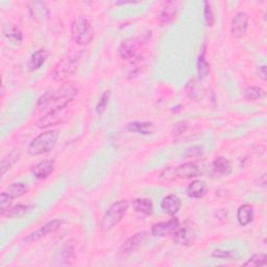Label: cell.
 I'll return each instance as SVG.
<instances>
[{"instance_id": "1", "label": "cell", "mask_w": 267, "mask_h": 267, "mask_svg": "<svg viewBox=\"0 0 267 267\" xmlns=\"http://www.w3.org/2000/svg\"><path fill=\"white\" fill-rule=\"evenodd\" d=\"M79 88L76 83H67L62 85L56 91H47L38 99L37 109L43 111H61L68 105L78 94Z\"/></svg>"}, {"instance_id": "2", "label": "cell", "mask_w": 267, "mask_h": 267, "mask_svg": "<svg viewBox=\"0 0 267 267\" xmlns=\"http://www.w3.org/2000/svg\"><path fill=\"white\" fill-rule=\"evenodd\" d=\"M82 56L83 51L81 49L70 50L56 64L52 70V78L56 82H64L65 79L71 76L78 68V63Z\"/></svg>"}, {"instance_id": "3", "label": "cell", "mask_w": 267, "mask_h": 267, "mask_svg": "<svg viewBox=\"0 0 267 267\" xmlns=\"http://www.w3.org/2000/svg\"><path fill=\"white\" fill-rule=\"evenodd\" d=\"M59 135L60 132L57 129L46 130L40 134L30 143L28 153L31 156H40L52 151L59 140Z\"/></svg>"}, {"instance_id": "4", "label": "cell", "mask_w": 267, "mask_h": 267, "mask_svg": "<svg viewBox=\"0 0 267 267\" xmlns=\"http://www.w3.org/2000/svg\"><path fill=\"white\" fill-rule=\"evenodd\" d=\"M127 210L128 202L126 199H121L114 203L103 215L100 222V229L103 232H109L114 229L115 226L122 220Z\"/></svg>"}, {"instance_id": "5", "label": "cell", "mask_w": 267, "mask_h": 267, "mask_svg": "<svg viewBox=\"0 0 267 267\" xmlns=\"http://www.w3.org/2000/svg\"><path fill=\"white\" fill-rule=\"evenodd\" d=\"M71 37L79 46L89 45L93 39V30L85 16L77 17L71 24Z\"/></svg>"}, {"instance_id": "6", "label": "cell", "mask_w": 267, "mask_h": 267, "mask_svg": "<svg viewBox=\"0 0 267 267\" xmlns=\"http://www.w3.org/2000/svg\"><path fill=\"white\" fill-rule=\"evenodd\" d=\"M144 40L142 38H128L118 47V53L123 60H135L140 56V51L143 47Z\"/></svg>"}, {"instance_id": "7", "label": "cell", "mask_w": 267, "mask_h": 267, "mask_svg": "<svg viewBox=\"0 0 267 267\" xmlns=\"http://www.w3.org/2000/svg\"><path fill=\"white\" fill-rule=\"evenodd\" d=\"M146 238H148V233L146 232H139L127 238L122 243V245L119 247L117 258L126 259L127 257H129L132 252H135L145 242Z\"/></svg>"}, {"instance_id": "8", "label": "cell", "mask_w": 267, "mask_h": 267, "mask_svg": "<svg viewBox=\"0 0 267 267\" xmlns=\"http://www.w3.org/2000/svg\"><path fill=\"white\" fill-rule=\"evenodd\" d=\"M166 172H167L168 178L170 176H173V178L184 179V180L196 178L200 175V170H199L198 166L192 162L184 163V164H181L175 168H170V169L166 170Z\"/></svg>"}, {"instance_id": "9", "label": "cell", "mask_w": 267, "mask_h": 267, "mask_svg": "<svg viewBox=\"0 0 267 267\" xmlns=\"http://www.w3.org/2000/svg\"><path fill=\"white\" fill-rule=\"evenodd\" d=\"M191 225L192 224H180L178 226V229L172 233L176 242L183 245H190L194 242L196 234L194 228Z\"/></svg>"}, {"instance_id": "10", "label": "cell", "mask_w": 267, "mask_h": 267, "mask_svg": "<svg viewBox=\"0 0 267 267\" xmlns=\"http://www.w3.org/2000/svg\"><path fill=\"white\" fill-rule=\"evenodd\" d=\"M63 223V220L62 219H53L47 223H45L42 228H40L39 230H37L36 232L32 233L30 236L26 237L24 240H26V241H31V242H35V241H38V240L42 239L52 233H55L56 231H58L61 225Z\"/></svg>"}, {"instance_id": "11", "label": "cell", "mask_w": 267, "mask_h": 267, "mask_svg": "<svg viewBox=\"0 0 267 267\" xmlns=\"http://www.w3.org/2000/svg\"><path fill=\"white\" fill-rule=\"evenodd\" d=\"M248 29V16L244 12H239L231 22V34L234 38H241Z\"/></svg>"}, {"instance_id": "12", "label": "cell", "mask_w": 267, "mask_h": 267, "mask_svg": "<svg viewBox=\"0 0 267 267\" xmlns=\"http://www.w3.org/2000/svg\"><path fill=\"white\" fill-rule=\"evenodd\" d=\"M64 110L61 111H49L45 115H43L41 118L37 120V126L40 128H46L48 126H53L61 124L65 121L66 115L63 114Z\"/></svg>"}, {"instance_id": "13", "label": "cell", "mask_w": 267, "mask_h": 267, "mask_svg": "<svg viewBox=\"0 0 267 267\" xmlns=\"http://www.w3.org/2000/svg\"><path fill=\"white\" fill-rule=\"evenodd\" d=\"M179 225H180V221L177 218H171L168 221L158 222L153 225L152 234L155 237H165L175 232L178 229Z\"/></svg>"}, {"instance_id": "14", "label": "cell", "mask_w": 267, "mask_h": 267, "mask_svg": "<svg viewBox=\"0 0 267 267\" xmlns=\"http://www.w3.org/2000/svg\"><path fill=\"white\" fill-rule=\"evenodd\" d=\"M177 15H178L177 4L173 2L164 3L163 7L161 8V11L159 13L158 20L160 24L168 25L176 20Z\"/></svg>"}, {"instance_id": "15", "label": "cell", "mask_w": 267, "mask_h": 267, "mask_svg": "<svg viewBox=\"0 0 267 267\" xmlns=\"http://www.w3.org/2000/svg\"><path fill=\"white\" fill-rule=\"evenodd\" d=\"M30 15L33 20L38 23L44 22L48 17V9L45 3L42 2H31L28 4Z\"/></svg>"}, {"instance_id": "16", "label": "cell", "mask_w": 267, "mask_h": 267, "mask_svg": "<svg viewBox=\"0 0 267 267\" xmlns=\"http://www.w3.org/2000/svg\"><path fill=\"white\" fill-rule=\"evenodd\" d=\"M55 161L53 160H44V161L36 164L32 170L33 175L38 180H45L55 170Z\"/></svg>"}, {"instance_id": "17", "label": "cell", "mask_w": 267, "mask_h": 267, "mask_svg": "<svg viewBox=\"0 0 267 267\" xmlns=\"http://www.w3.org/2000/svg\"><path fill=\"white\" fill-rule=\"evenodd\" d=\"M187 195L190 198L200 199L207 195L208 193V185L205 181L202 180H195L191 182L186 190Z\"/></svg>"}, {"instance_id": "18", "label": "cell", "mask_w": 267, "mask_h": 267, "mask_svg": "<svg viewBox=\"0 0 267 267\" xmlns=\"http://www.w3.org/2000/svg\"><path fill=\"white\" fill-rule=\"evenodd\" d=\"M181 207H182L181 198L173 194L165 196L161 203V208L163 212L170 216L176 215L177 213L181 210Z\"/></svg>"}, {"instance_id": "19", "label": "cell", "mask_w": 267, "mask_h": 267, "mask_svg": "<svg viewBox=\"0 0 267 267\" xmlns=\"http://www.w3.org/2000/svg\"><path fill=\"white\" fill-rule=\"evenodd\" d=\"M48 56H49V53L45 48H41V49L37 50L36 52H34L28 63V67H29L30 71H36L39 68H41V66L44 65Z\"/></svg>"}, {"instance_id": "20", "label": "cell", "mask_w": 267, "mask_h": 267, "mask_svg": "<svg viewBox=\"0 0 267 267\" xmlns=\"http://www.w3.org/2000/svg\"><path fill=\"white\" fill-rule=\"evenodd\" d=\"M253 215H255V213H253V208L248 204L240 206L237 210V220L239 224L242 226H246L249 223H251L253 220Z\"/></svg>"}, {"instance_id": "21", "label": "cell", "mask_w": 267, "mask_h": 267, "mask_svg": "<svg viewBox=\"0 0 267 267\" xmlns=\"http://www.w3.org/2000/svg\"><path fill=\"white\" fill-rule=\"evenodd\" d=\"M126 129L128 131H131V132H137V134H140V135L148 136V135H152V134L155 132L156 127H155L154 123H152V122L134 121V122H130L126 125Z\"/></svg>"}, {"instance_id": "22", "label": "cell", "mask_w": 267, "mask_h": 267, "mask_svg": "<svg viewBox=\"0 0 267 267\" xmlns=\"http://www.w3.org/2000/svg\"><path fill=\"white\" fill-rule=\"evenodd\" d=\"M132 209L144 215H151L154 211V205L150 198H136L132 200Z\"/></svg>"}, {"instance_id": "23", "label": "cell", "mask_w": 267, "mask_h": 267, "mask_svg": "<svg viewBox=\"0 0 267 267\" xmlns=\"http://www.w3.org/2000/svg\"><path fill=\"white\" fill-rule=\"evenodd\" d=\"M21 156V153L18 150L12 151L10 154H8L4 159L2 160V164H0V172L2 175H6V172H8L13 166H14Z\"/></svg>"}, {"instance_id": "24", "label": "cell", "mask_w": 267, "mask_h": 267, "mask_svg": "<svg viewBox=\"0 0 267 267\" xmlns=\"http://www.w3.org/2000/svg\"><path fill=\"white\" fill-rule=\"evenodd\" d=\"M4 35L13 44H20L23 41V34L21 30L15 24L7 25L4 30Z\"/></svg>"}, {"instance_id": "25", "label": "cell", "mask_w": 267, "mask_h": 267, "mask_svg": "<svg viewBox=\"0 0 267 267\" xmlns=\"http://www.w3.org/2000/svg\"><path fill=\"white\" fill-rule=\"evenodd\" d=\"M212 167H213V171L219 176H228L232 171V166H231L230 161L223 157L216 158L214 161H213Z\"/></svg>"}, {"instance_id": "26", "label": "cell", "mask_w": 267, "mask_h": 267, "mask_svg": "<svg viewBox=\"0 0 267 267\" xmlns=\"http://www.w3.org/2000/svg\"><path fill=\"white\" fill-rule=\"evenodd\" d=\"M5 192L12 198H19L29 192V187L25 183H14L10 185Z\"/></svg>"}, {"instance_id": "27", "label": "cell", "mask_w": 267, "mask_h": 267, "mask_svg": "<svg viewBox=\"0 0 267 267\" xmlns=\"http://www.w3.org/2000/svg\"><path fill=\"white\" fill-rule=\"evenodd\" d=\"M74 247L71 244H65L59 253L60 264L71 265L74 261Z\"/></svg>"}, {"instance_id": "28", "label": "cell", "mask_w": 267, "mask_h": 267, "mask_svg": "<svg viewBox=\"0 0 267 267\" xmlns=\"http://www.w3.org/2000/svg\"><path fill=\"white\" fill-rule=\"evenodd\" d=\"M197 71L200 78H205L210 73V64L206 59V50L205 48L200 52L197 60Z\"/></svg>"}, {"instance_id": "29", "label": "cell", "mask_w": 267, "mask_h": 267, "mask_svg": "<svg viewBox=\"0 0 267 267\" xmlns=\"http://www.w3.org/2000/svg\"><path fill=\"white\" fill-rule=\"evenodd\" d=\"M33 209L32 206H24V205H17L13 208H10V210L6 213L4 216H7V218H20L24 216L25 214Z\"/></svg>"}, {"instance_id": "30", "label": "cell", "mask_w": 267, "mask_h": 267, "mask_svg": "<svg viewBox=\"0 0 267 267\" xmlns=\"http://www.w3.org/2000/svg\"><path fill=\"white\" fill-rule=\"evenodd\" d=\"M244 96L247 100H258L264 96V90L260 87L248 86L244 91Z\"/></svg>"}, {"instance_id": "31", "label": "cell", "mask_w": 267, "mask_h": 267, "mask_svg": "<svg viewBox=\"0 0 267 267\" xmlns=\"http://www.w3.org/2000/svg\"><path fill=\"white\" fill-rule=\"evenodd\" d=\"M204 19L205 23L207 26H213L215 22V17H214V13H213L211 4L209 2L204 3Z\"/></svg>"}, {"instance_id": "32", "label": "cell", "mask_w": 267, "mask_h": 267, "mask_svg": "<svg viewBox=\"0 0 267 267\" xmlns=\"http://www.w3.org/2000/svg\"><path fill=\"white\" fill-rule=\"evenodd\" d=\"M244 266H264L266 265V255L264 253H256L250 257L244 264Z\"/></svg>"}, {"instance_id": "33", "label": "cell", "mask_w": 267, "mask_h": 267, "mask_svg": "<svg viewBox=\"0 0 267 267\" xmlns=\"http://www.w3.org/2000/svg\"><path fill=\"white\" fill-rule=\"evenodd\" d=\"M12 203L13 199L5 191H3L0 194V213L3 216L10 210Z\"/></svg>"}, {"instance_id": "34", "label": "cell", "mask_w": 267, "mask_h": 267, "mask_svg": "<svg viewBox=\"0 0 267 267\" xmlns=\"http://www.w3.org/2000/svg\"><path fill=\"white\" fill-rule=\"evenodd\" d=\"M110 96H111V91L110 90H106L102 93V95L96 105V112L100 115L104 112L106 105H108L109 103V99H110Z\"/></svg>"}, {"instance_id": "35", "label": "cell", "mask_w": 267, "mask_h": 267, "mask_svg": "<svg viewBox=\"0 0 267 267\" xmlns=\"http://www.w3.org/2000/svg\"><path fill=\"white\" fill-rule=\"evenodd\" d=\"M203 154V148L199 145L196 146H192V148L187 150L186 153V157H189V158H193V157H197L199 155Z\"/></svg>"}, {"instance_id": "36", "label": "cell", "mask_w": 267, "mask_h": 267, "mask_svg": "<svg viewBox=\"0 0 267 267\" xmlns=\"http://www.w3.org/2000/svg\"><path fill=\"white\" fill-rule=\"evenodd\" d=\"M187 127H188V125H187V122H179L176 126H175V129H173V134H175L176 136H179V135H182V134H184L187 129Z\"/></svg>"}, {"instance_id": "37", "label": "cell", "mask_w": 267, "mask_h": 267, "mask_svg": "<svg viewBox=\"0 0 267 267\" xmlns=\"http://www.w3.org/2000/svg\"><path fill=\"white\" fill-rule=\"evenodd\" d=\"M258 76L261 79H263V81H265V79H266V67H265V65H262V66L259 67Z\"/></svg>"}, {"instance_id": "38", "label": "cell", "mask_w": 267, "mask_h": 267, "mask_svg": "<svg viewBox=\"0 0 267 267\" xmlns=\"http://www.w3.org/2000/svg\"><path fill=\"white\" fill-rule=\"evenodd\" d=\"M259 186L260 187H265L266 186V175H262L259 178Z\"/></svg>"}]
</instances>
